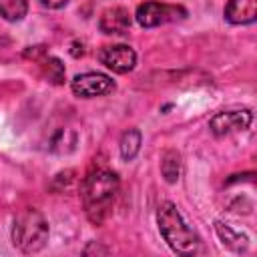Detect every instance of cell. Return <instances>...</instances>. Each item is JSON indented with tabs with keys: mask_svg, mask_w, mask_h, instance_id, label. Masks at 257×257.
Listing matches in <instances>:
<instances>
[{
	"mask_svg": "<svg viewBox=\"0 0 257 257\" xmlns=\"http://www.w3.org/2000/svg\"><path fill=\"white\" fill-rule=\"evenodd\" d=\"M116 193H118L116 173H112L108 169H96L86 175V179L82 183L80 197H82L84 213L94 225L104 223V219L112 213Z\"/></svg>",
	"mask_w": 257,
	"mask_h": 257,
	"instance_id": "6da1fadb",
	"label": "cell"
},
{
	"mask_svg": "<svg viewBox=\"0 0 257 257\" xmlns=\"http://www.w3.org/2000/svg\"><path fill=\"white\" fill-rule=\"evenodd\" d=\"M157 223L163 239L169 243V247L175 253L181 255H195L201 249V241L197 233L185 223L181 213L171 201H165L157 209Z\"/></svg>",
	"mask_w": 257,
	"mask_h": 257,
	"instance_id": "7a4b0ae2",
	"label": "cell"
},
{
	"mask_svg": "<svg viewBox=\"0 0 257 257\" xmlns=\"http://www.w3.org/2000/svg\"><path fill=\"white\" fill-rule=\"evenodd\" d=\"M48 241V223L36 209L22 211L12 225V243L22 253H36Z\"/></svg>",
	"mask_w": 257,
	"mask_h": 257,
	"instance_id": "3957f363",
	"label": "cell"
},
{
	"mask_svg": "<svg viewBox=\"0 0 257 257\" xmlns=\"http://www.w3.org/2000/svg\"><path fill=\"white\" fill-rule=\"evenodd\" d=\"M137 22L145 28H153L165 22H173L179 18L187 16V10L183 6H175V4H165V2H157V0H149L143 2L137 8Z\"/></svg>",
	"mask_w": 257,
	"mask_h": 257,
	"instance_id": "277c9868",
	"label": "cell"
},
{
	"mask_svg": "<svg viewBox=\"0 0 257 257\" xmlns=\"http://www.w3.org/2000/svg\"><path fill=\"white\" fill-rule=\"evenodd\" d=\"M70 88L76 96L82 98H92V96H102L114 90V82L110 80V76L102 74V72H84V74H76L70 82Z\"/></svg>",
	"mask_w": 257,
	"mask_h": 257,
	"instance_id": "5b68a950",
	"label": "cell"
},
{
	"mask_svg": "<svg viewBox=\"0 0 257 257\" xmlns=\"http://www.w3.org/2000/svg\"><path fill=\"white\" fill-rule=\"evenodd\" d=\"M98 60L110 68L112 72H118V74H124L128 70L135 68L137 64V54L131 46L126 44H112V46H104L100 52H98Z\"/></svg>",
	"mask_w": 257,
	"mask_h": 257,
	"instance_id": "8992f818",
	"label": "cell"
},
{
	"mask_svg": "<svg viewBox=\"0 0 257 257\" xmlns=\"http://www.w3.org/2000/svg\"><path fill=\"white\" fill-rule=\"evenodd\" d=\"M253 120V114L249 108H243V110H225V112H217L209 126L213 131V135L217 137H223V135H231V133H237V131H245Z\"/></svg>",
	"mask_w": 257,
	"mask_h": 257,
	"instance_id": "52a82bcc",
	"label": "cell"
},
{
	"mask_svg": "<svg viewBox=\"0 0 257 257\" xmlns=\"http://www.w3.org/2000/svg\"><path fill=\"white\" fill-rule=\"evenodd\" d=\"M98 28L104 34H126L128 28H131V14H128V10L122 8V6L106 8L100 14Z\"/></svg>",
	"mask_w": 257,
	"mask_h": 257,
	"instance_id": "ba28073f",
	"label": "cell"
},
{
	"mask_svg": "<svg viewBox=\"0 0 257 257\" xmlns=\"http://www.w3.org/2000/svg\"><path fill=\"white\" fill-rule=\"evenodd\" d=\"M225 18L231 24H251L257 18V0H229Z\"/></svg>",
	"mask_w": 257,
	"mask_h": 257,
	"instance_id": "9c48e42d",
	"label": "cell"
},
{
	"mask_svg": "<svg viewBox=\"0 0 257 257\" xmlns=\"http://www.w3.org/2000/svg\"><path fill=\"white\" fill-rule=\"evenodd\" d=\"M215 231H217L221 243L227 245V247L233 249V251H245L247 245H249V239H247L245 235H241L239 231H235L231 225H227V223H223V221H217V223H215Z\"/></svg>",
	"mask_w": 257,
	"mask_h": 257,
	"instance_id": "30bf717a",
	"label": "cell"
},
{
	"mask_svg": "<svg viewBox=\"0 0 257 257\" xmlns=\"http://www.w3.org/2000/svg\"><path fill=\"white\" fill-rule=\"evenodd\" d=\"M38 62H40L42 74L48 78V82H52V84H62L64 82V64L56 56H50L42 50Z\"/></svg>",
	"mask_w": 257,
	"mask_h": 257,
	"instance_id": "8fae6325",
	"label": "cell"
},
{
	"mask_svg": "<svg viewBox=\"0 0 257 257\" xmlns=\"http://www.w3.org/2000/svg\"><path fill=\"white\" fill-rule=\"evenodd\" d=\"M161 173L167 183H177L181 175V155L177 151H165L161 161Z\"/></svg>",
	"mask_w": 257,
	"mask_h": 257,
	"instance_id": "7c38bea8",
	"label": "cell"
},
{
	"mask_svg": "<svg viewBox=\"0 0 257 257\" xmlns=\"http://www.w3.org/2000/svg\"><path fill=\"white\" fill-rule=\"evenodd\" d=\"M141 149V133L137 128H128L120 139V157L124 161H133Z\"/></svg>",
	"mask_w": 257,
	"mask_h": 257,
	"instance_id": "4fadbf2b",
	"label": "cell"
},
{
	"mask_svg": "<svg viewBox=\"0 0 257 257\" xmlns=\"http://www.w3.org/2000/svg\"><path fill=\"white\" fill-rule=\"evenodd\" d=\"M28 12V2L26 0H0V14L8 22L22 20Z\"/></svg>",
	"mask_w": 257,
	"mask_h": 257,
	"instance_id": "5bb4252c",
	"label": "cell"
},
{
	"mask_svg": "<svg viewBox=\"0 0 257 257\" xmlns=\"http://www.w3.org/2000/svg\"><path fill=\"white\" fill-rule=\"evenodd\" d=\"M70 0H40V4L42 6H46V8H62L64 4H68Z\"/></svg>",
	"mask_w": 257,
	"mask_h": 257,
	"instance_id": "9a60e30c",
	"label": "cell"
}]
</instances>
